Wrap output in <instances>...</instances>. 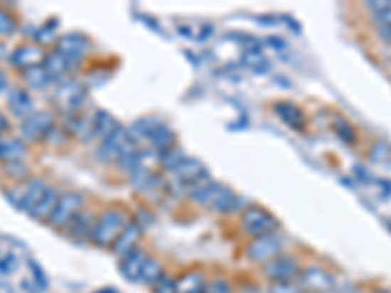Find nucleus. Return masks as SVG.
<instances>
[{
	"instance_id": "obj_1",
	"label": "nucleus",
	"mask_w": 391,
	"mask_h": 293,
	"mask_svg": "<svg viewBox=\"0 0 391 293\" xmlns=\"http://www.w3.org/2000/svg\"><path fill=\"white\" fill-rule=\"evenodd\" d=\"M188 196L194 199V201H198V204L211 207L213 211H221V214L233 211L241 204L239 198L229 188H225V186H221L218 182H211L210 178L200 184H196L192 188H188Z\"/></svg>"
},
{
	"instance_id": "obj_34",
	"label": "nucleus",
	"mask_w": 391,
	"mask_h": 293,
	"mask_svg": "<svg viewBox=\"0 0 391 293\" xmlns=\"http://www.w3.org/2000/svg\"><path fill=\"white\" fill-rule=\"evenodd\" d=\"M155 293H176V282H172L168 276H163L155 284Z\"/></svg>"
},
{
	"instance_id": "obj_30",
	"label": "nucleus",
	"mask_w": 391,
	"mask_h": 293,
	"mask_svg": "<svg viewBox=\"0 0 391 293\" xmlns=\"http://www.w3.org/2000/svg\"><path fill=\"white\" fill-rule=\"evenodd\" d=\"M57 26H59L57 20H49L47 24H43L41 28H39L38 33H36V40H38L39 43H49V41H53Z\"/></svg>"
},
{
	"instance_id": "obj_33",
	"label": "nucleus",
	"mask_w": 391,
	"mask_h": 293,
	"mask_svg": "<svg viewBox=\"0 0 391 293\" xmlns=\"http://www.w3.org/2000/svg\"><path fill=\"white\" fill-rule=\"evenodd\" d=\"M16 28H18V24H16L14 18L4 10H0V35H12L16 32Z\"/></svg>"
},
{
	"instance_id": "obj_4",
	"label": "nucleus",
	"mask_w": 391,
	"mask_h": 293,
	"mask_svg": "<svg viewBox=\"0 0 391 293\" xmlns=\"http://www.w3.org/2000/svg\"><path fill=\"white\" fill-rule=\"evenodd\" d=\"M137 145H135V139L133 135L125 129V127H117L114 133L109 135L108 139H104L100 145V157H104V160L116 159L117 162L125 157H129L133 153H137Z\"/></svg>"
},
{
	"instance_id": "obj_28",
	"label": "nucleus",
	"mask_w": 391,
	"mask_h": 293,
	"mask_svg": "<svg viewBox=\"0 0 391 293\" xmlns=\"http://www.w3.org/2000/svg\"><path fill=\"white\" fill-rule=\"evenodd\" d=\"M163 276V266L155 258H147L145 266H143V272H141V282L155 285Z\"/></svg>"
},
{
	"instance_id": "obj_14",
	"label": "nucleus",
	"mask_w": 391,
	"mask_h": 293,
	"mask_svg": "<svg viewBox=\"0 0 391 293\" xmlns=\"http://www.w3.org/2000/svg\"><path fill=\"white\" fill-rule=\"evenodd\" d=\"M299 272V266H297L296 258L291 256H276L270 262H266L264 274L272 282H286V280H291Z\"/></svg>"
},
{
	"instance_id": "obj_10",
	"label": "nucleus",
	"mask_w": 391,
	"mask_h": 293,
	"mask_svg": "<svg viewBox=\"0 0 391 293\" xmlns=\"http://www.w3.org/2000/svg\"><path fill=\"white\" fill-rule=\"evenodd\" d=\"M282 241L274 233L257 237L247 246V258L252 262H270L276 256H280Z\"/></svg>"
},
{
	"instance_id": "obj_15",
	"label": "nucleus",
	"mask_w": 391,
	"mask_h": 293,
	"mask_svg": "<svg viewBox=\"0 0 391 293\" xmlns=\"http://www.w3.org/2000/svg\"><path fill=\"white\" fill-rule=\"evenodd\" d=\"M43 61H45V53L38 45H20L10 55V63L18 69H23V71L39 67V65H43Z\"/></svg>"
},
{
	"instance_id": "obj_22",
	"label": "nucleus",
	"mask_w": 391,
	"mask_h": 293,
	"mask_svg": "<svg viewBox=\"0 0 391 293\" xmlns=\"http://www.w3.org/2000/svg\"><path fill=\"white\" fill-rule=\"evenodd\" d=\"M57 199H59V194L55 188H47L45 194L41 196L36 207L31 209L30 215L33 219H49V215L55 209V204H57Z\"/></svg>"
},
{
	"instance_id": "obj_21",
	"label": "nucleus",
	"mask_w": 391,
	"mask_h": 293,
	"mask_svg": "<svg viewBox=\"0 0 391 293\" xmlns=\"http://www.w3.org/2000/svg\"><path fill=\"white\" fill-rule=\"evenodd\" d=\"M43 69L47 71V74L51 77V80H59L65 74V72L70 69V63L67 57H63L57 49L51 51L49 55H45V61H43Z\"/></svg>"
},
{
	"instance_id": "obj_25",
	"label": "nucleus",
	"mask_w": 391,
	"mask_h": 293,
	"mask_svg": "<svg viewBox=\"0 0 391 293\" xmlns=\"http://www.w3.org/2000/svg\"><path fill=\"white\" fill-rule=\"evenodd\" d=\"M241 61L245 63L247 69H250V71L260 72V74L268 71V61H266V57L262 55L260 49H245V51H242Z\"/></svg>"
},
{
	"instance_id": "obj_26",
	"label": "nucleus",
	"mask_w": 391,
	"mask_h": 293,
	"mask_svg": "<svg viewBox=\"0 0 391 293\" xmlns=\"http://www.w3.org/2000/svg\"><path fill=\"white\" fill-rule=\"evenodd\" d=\"M90 215H82V214H78L73 221L67 225V229H69V235L73 238H90V235H92V227H94V223L90 225Z\"/></svg>"
},
{
	"instance_id": "obj_23",
	"label": "nucleus",
	"mask_w": 391,
	"mask_h": 293,
	"mask_svg": "<svg viewBox=\"0 0 391 293\" xmlns=\"http://www.w3.org/2000/svg\"><path fill=\"white\" fill-rule=\"evenodd\" d=\"M176 293H205V280L198 272H188L176 280Z\"/></svg>"
},
{
	"instance_id": "obj_6",
	"label": "nucleus",
	"mask_w": 391,
	"mask_h": 293,
	"mask_svg": "<svg viewBox=\"0 0 391 293\" xmlns=\"http://www.w3.org/2000/svg\"><path fill=\"white\" fill-rule=\"evenodd\" d=\"M241 225L242 229L247 231L252 237H262V235H270L276 229V217L272 214H268L266 209L257 206H249L241 214Z\"/></svg>"
},
{
	"instance_id": "obj_13",
	"label": "nucleus",
	"mask_w": 391,
	"mask_h": 293,
	"mask_svg": "<svg viewBox=\"0 0 391 293\" xmlns=\"http://www.w3.org/2000/svg\"><path fill=\"white\" fill-rule=\"evenodd\" d=\"M88 49H90V41L86 40L82 33H65L57 41V51L63 57H67L70 65L78 63L86 55Z\"/></svg>"
},
{
	"instance_id": "obj_17",
	"label": "nucleus",
	"mask_w": 391,
	"mask_h": 293,
	"mask_svg": "<svg viewBox=\"0 0 391 293\" xmlns=\"http://www.w3.org/2000/svg\"><path fill=\"white\" fill-rule=\"evenodd\" d=\"M6 102L10 111L18 116V118H28L30 114H33V102H31L30 94L23 88H12L6 96Z\"/></svg>"
},
{
	"instance_id": "obj_36",
	"label": "nucleus",
	"mask_w": 391,
	"mask_h": 293,
	"mask_svg": "<svg viewBox=\"0 0 391 293\" xmlns=\"http://www.w3.org/2000/svg\"><path fill=\"white\" fill-rule=\"evenodd\" d=\"M205 293H231L229 292V285L221 280H215L211 284H205Z\"/></svg>"
},
{
	"instance_id": "obj_27",
	"label": "nucleus",
	"mask_w": 391,
	"mask_h": 293,
	"mask_svg": "<svg viewBox=\"0 0 391 293\" xmlns=\"http://www.w3.org/2000/svg\"><path fill=\"white\" fill-rule=\"evenodd\" d=\"M23 80H26V84H28V87L36 88V90H43L49 82H53L51 77L47 74L45 69H43V65L23 71Z\"/></svg>"
},
{
	"instance_id": "obj_9",
	"label": "nucleus",
	"mask_w": 391,
	"mask_h": 293,
	"mask_svg": "<svg viewBox=\"0 0 391 293\" xmlns=\"http://www.w3.org/2000/svg\"><path fill=\"white\" fill-rule=\"evenodd\" d=\"M55 119L49 111H33L22 121L20 133L26 141H38L53 131Z\"/></svg>"
},
{
	"instance_id": "obj_42",
	"label": "nucleus",
	"mask_w": 391,
	"mask_h": 293,
	"mask_svg": "<svg viewBox=\"0 0 391 293\" xmlns=\"http://www.w3.org/2000/svg\"><path fill=\"white\" fill-rule=\"evenodd\" d=\"M98 293H117L116 289H102V292H98Z\"/></svg>"
},
{
	"instance_id": "obj_29",
	"label": "nucleus",
	"mask_w": 391,
	"mask_h": 293,
	"mask_svg": "<svg viewBox=\"0 0 391 293\" xmlns=\"http://www.w3.org/2000/svg\"><path fill=\"white\" fill-rule=\"evenodd\" d=\"M182 160H184V155H182V151L176 149V147H172L171 151H166L161 155V165H163L166 170H171V172L178 167Z\"/></svg>"
},
{
	"instance_id": "obj_35",
	"label": "nucleus",
	"mask_w": 391,
	"mask_h": 293,
	"mask_svg": "<svg viewBox=\"0 0 391 293\" xmlns=\"http://www.w3.org/2000/svg\"><path fill=\"white\" fill-rule=\"evenodd\" d=\"M375 22L380 24V28H390L391 26V2L380 12H375Z\"/></svg>"
},
{
	"instance_id": "obj_19",
	"label": "nucleus",
	"mask_w": 391,
	"mask_h": 293,
	"mask_svg": "<svg viewBox=\"0 0 391 293\" xmlns=\"http://www.w3.org/2000/svg\"><path fill=\"white\" fill-rule=\"evenodd\" d=\"M274 110L278 114V118L284 121V123H288L289 127H294V129H304L305 126V116L304 111L299 110L297 106L289 102H278L274 106Z\"/></svg>"
},
{
	"instance_id": "obj_41",
	"label": "nucleus",
	"mask_w": 391,
	"mask_h": 293,
	"mask_svg": "<svg viewBox=\"0 0 391 293\" xmlns=\"http://www.w3.org/2000/svg\"><path fill=\"white\" fill-rule=\"evenodd\" d=\"M338 293H360L356 287H344V289H341Z\"/></svg>"
},
{
	"instance_id": "obj_24",
	"label": "nucleus",
	"mask_w": 391,
	"mask_h": 293,
	"mask_svg": "<svg viewBox=\"0 0 391 293\" xmlns=\"http://www.w3.org/2000/svg\"><path fill=\"white\" fill-rule=\"evenodd\" d=\"M26 155V147L23 143L18 139H8V141H0V160H6V162H20Z\"/></svg>"
},
{
	"instance_id": "obj_32",
	"label": "nucleus",
	"mask_w": 391,
	"mask_h": 293,
	"mask_svg": "<svg viewBox=\"0 0 391 293\" xmlns=\"http://www.w3.org/2000/svg\"><path fill=\"white\" fill-rule=\"evenodd\" d=\"M336 135L341 137V141H344L346 145H352L354 143V139H356V135H354V129H352L344 119H338L336 121V127H335Z\"/></svg>"
},
{
	"instance_id": "obj_3",
	"label": "nucleus",
	"mask_w": 391,
	"mask_h": 293,
	"mask_svg": "<svg viewBox=\"0 0 391 293\" xmlns=\"http://www.w3.org/2000/svg\"><path fill=\"white\" fill-rule=\"evenodd\" d=\"M133 133L145 137L156 153H166L174 147V133L166 123L156 118H141L133 123Z\"/></svg>"
},
{
	"instance_id": "obj_43",
	"label": "nucleus",
	"mask_w": 391,
	"mask_h": 293,
	"mask_svg": "<svg viewBox=\"0 0 391 293\" xmlns=\"http://www.w3.org/2000/svg\"><path fill=\"white\" fill-rule=\"evenodd\" d=\"M372 293H387V292H383V289H377V292H372Z\"/></svg>"
},
{
	"instance_id": "obj_38",
	"label": "nucleus",
	"mask_w": 391,
	"mask_h": 293,
	"mask_svg": "<svg viewBox=\"0 0 391 293\" xmlns=\"http://www.w3.org/2000/svg\"><path fill=\"white\" fill-rule=\"evenodd\" d=\"M8 87V79H6V74L4 72L0 71V92H4Z\"/></svg>"
},
{
	"instance_id": "obj_11",
	"label": "nucleus",
	"mask_w": 391,
	"mask_h": 293,
	"mask_svg": "<svg viewBox=\"0 0 391 293\" xmlns=\"http://www.w3.org/2000/svg\"><path fill=\"white\" fill-rule=\"evenodd\" d=\"M172 180L180 186L192 188L196 184L208 180V168L203 167L200 160L196 159H184L178 167L172 170Z\"/></svg>"
},
{
	"instance_id": "obj_12",
	"label": "nucleus",
	"mask_w": 391,
	"mask_h": 293,
	"mask_svg": "<svg viewBox=\"0 0 391 293\" xmlns=\"http://www.w3.org/2000/svg\"><path fill=\"white\" fill-rule=\"evenodd\" d=\"M299 285L304 287V292L328 293L335 289L336 282L333 274H328L327 270L319 268V266H311L301 274V284Z\"/></svg>"
},
{
	"instance_id": "obj_31",
	"label": "nucleus",
	"mask_w": 391,
	"mask_h": 293,
	"mask_svg": "<svg viewBox=\"0 0 391 293\" xmlns=\"http://www.w3.org/2000/svg\"><path fill=\"white\" fill-rule=\"evenodd\" d=\"M270 293H305L304 287L299 284H294L291 280L286 282H272L270 285Z\"/></svg>"
},
{
	"instance_id": "obj_20",
	"label": "nucleus",
	"mask_w": 391,
	"mask_h": 293,
	"mask_svg": "<svg viewBox=\"0 0 391 293\" xmlns=\"http://www.w3.org/2000/svg\"><path fill=\"white\" fill-rule=\"evenodd\" d=\"M117 127H119V123H117L116 119H114V116H109L108 111H96L92 118V131L94 135L98 137V139H108L109 135L116 131Z\"/></svg>"
},
{
	"instance_id": "obj_2",
	"label": "nucleus",
	"mask_w": 391,
	"mask_h": 293,
	"mask_svg": "<svg viewBox=\"0 0 391 293\" xmlns=\"http://www.w3.org/2000/svg\"><path fill=\"white\" fill-rule=\"evenodd\" d=\"M127 227V219H125L124 211L119 209H109V211H104V214L94 221L92 235H90V241H92L96 246H114V243L117 241V237L122 235V231Z\"/></svg>"
},
{
	"instance_id": "obj_16",
	"label": "nucleus",
	"mask_w": 391,
	"mask_h": 293,
	"mask_svg": "<svg viewBox=\"0 0 391 293\" xmlns=\"http://www.w3.org/2000/svg\"><path fill=\"white\" fill-rule=\"evenodd\" d=\"M147 254L135 248L132 253H127L125 256H122V264H119V272L125 280L129 282H141V272H143V266L147 262Z\"/></svg>"
},
{
	"instance_id": "obj_40",
	"label": "nucleus",
	"mask_w": 391,
	"mask_h": 293,
	"mask_svg": "<svg viewBox=\"0 0 391 293\" xmlns=\"http://www.w3.org/2000/svg\"><path fill=\"white\" fill-rule=\"evenodd\" d=\"M8 55V51H6V45H4V43H2V41H0V59H4V57Z\"/></svg>"
},
{
	"instance_id": "obj_5",
	"label": "nucleus",
	"mask_w": 391,
	"mask_h": 293,
	"mask_svg": "<svg viewBox=\"0 0 391 293\" xmlns=\"http://www.w3.org/2000/svg\"><path fill=\"white\" fill-rule=\"evenodd\" d=\"M82 204H85V199L77 192H65V194H61L59 199H57V204H55V209L49 215V225L57 227V229L67 227L80 214Z\"/></svg>"
},
{
	"instance_id": "obj_37",
	"label": "nucleus",
	"mask_w": 391,
	"mask_h": 293,
	"mask_svg": "<svg viewBox=\"0 0 391 293\" xmlns=\"http://www.w3.org/2000/svg\"><path fill=\"white\" fill-rule=\"evenodd\" d=\"M380 35H382V40L390 41L391 43V26L390 28H380Z\"/></svg>"
},
{
	"instance_id": "obj_7",
	"label": "nucleus",
	"mask_w": 391,
	"mask_h": 293,
	"mask_svg": "<svg viewBox=\"0 0 391 293\" xmlns=\"http://www.w3.org/2000/svg\"><path fill=\"white\" fill-rule=\"evenodd\" d=\"M47 186L43 180H39V178H31L28 182L20 186L18 190H10L8 192V198L10 201L14 204L18 209H23V211H28L30 214L31 209L36 207L41 196L45 194Z\"/></svg>"
},
{
	"instance_id": "obj_18",
	"label": "nucleus",
	"mask_w": 391,
	"mask_h": 293,
	"mask_svg": "<svg viewBox=\"0 0 391 293\" xmlns=\"http://www.w3.org/2000/svg\"><path fill=\"white\" fill-rule=\"evenodd\" d=\"M141 238V227L139 223H127V227L122 231V235L117 237V241L114 243V250L119 256H125L127 253L135 250V245L139 243Z\"/></svg>"
},
{
	"instance_id": "obj_8",
	"label": "nucleus",
	"mask_w": 391,
	"mask_h": 293,
	"mask_svg": "<svg viewBox=\"0 0 391 293\" xmlns=\"http://www.w3.org/2000/svg\"><path fill=\"white\" fill-rule=\"evenodd\" d=\"M86 100V88L78 80H65L55 90V104L63 111H77Z\"/></svg>"
},
{
	"instance_id": "obj_39",
	"label": "nucleus",
	"mask_w": 391,
	"mask_h": 293,
	"mask_svg": "<svg viewBox=\"0 0 391 293\" xmlns=\"http://www.w3.org/2000/svg\"><path fill=\"white\" fill-rule=\"evenodd\" d=\"M6 129H8V119L0 114V133H4Z\"/></svg>"
}]
</instances>
